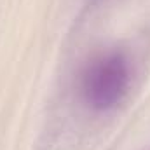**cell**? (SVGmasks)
Here are the masks:
<instances>
[{
	"label": "cell",
	"instance_id": "obj_1",
	"mask_svg": "<svg viewBox=\"0 0 150 150\" xmlns=\"http://www.w3.org/2000/svg\"><path fill=\"white\" fill-rule=\"evenodd\" d=\"M129 68L119 52H108L94 59L82 79V94L94 110L113 108L127 93Z\"/></svg>",
	"mask_w": 150,
	"mask_h": 150
}]
</instances>
